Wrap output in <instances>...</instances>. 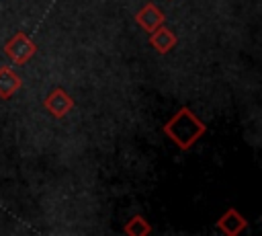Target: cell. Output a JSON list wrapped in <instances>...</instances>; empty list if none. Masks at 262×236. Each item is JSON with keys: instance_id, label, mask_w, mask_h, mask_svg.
<instances>
[{"instance_id": "cell-1", "label": "cell", "mask_w": 262, "mask_h": 236, "mask_svg": "<svg viewBox=\"0 0 262 236\" xmlns=\"http://www.w3.org/2000/svg\"><path fill=\"white\" fill-rule=\"evenodd\" d=\"M162 131L178 146L180 150H190L205 133H207V123L196 117L188 107H180L162 127Z\"/></svg>"}, {"instance_id": "cell-2", "label": "cell", "mask_w": 262, "mask_h": 236, "mask_svg": "<svg viewBox=\"0 0 262 236\" xmlns=\"http://www.w3.org/2000/svg\"><path fill=\"white\" fill-rule=\"evenodd\" d=\"M4 53H6V57H8L12 64L25 66V64L31 62L33 55L37 53V43H35L25 31H18V33H14V35L6 41Z\"/></svg>"}, {"instance_id": "cell-3", "label": "cell", "mask_w": 262, "mask_h": 236, "mask_svg": "<svg viewBox=\"0 0 262 236\" xmlns=\"http://www.w3.org/2000/svg\"><path fill=\"white\" fill-rule=\"evenodd\" d=\"M43 107H45V111L49 113V115H53L55 119H61V117H66L72 109H74V99L63 90V88H53L47 96H45V101H43Z\"/></svg>"}, {"instance_id": "cell-4", "label": "cell", "mask_w": 262, "mask_h": 236, "mask_svg": "<svg viewBox=\"0 0 262 236\" xmlns=\"http://www.w3.org/2000/svg\"><path fill=\"white\" fill-rule=\"evenodd\" d=\"M246 228H248V220L235 207L225 209L223 215L217 220V230L223 232L225 236H239Z\"/></svg>"}, {"instance_id": "cell-5", "label": "cell", "mask_w": 262, "mask_h": 236, "mask_svg": "<svg viewBox=\"0 0 262 236\" xmlns=\"http://www.w3.org/2000/svg\"><path fill=\"white\" fill-rule=\"evenodd\" d=\"M164 21H166V16H164V12L154 4V2H147V4H143L137 12H135V23L145 31V33H151V31H156L160 25H164Z\"/></svg>"}, {"instance_id": "cell-6", "label": "cell", "mask_w": 262, "mask_h": 236, "mask_svg": "<svg viewBox=\"0 0 262 236\" xmlns=\"http://www.w3.org/2000/svg\"><path fill=\"white\" fill-rule=\"evenodd\" d=\"M23 88L20 76L10 66H0V101L12 99Z\"/></svg>"}, {"instance_id": "cell-7", "label": "cell", "mask_w": 262, "mask_h": 236, "mask_svg": "<svg viewBox=\"0 0 262 236\" xmlns=\"http://www.w3.org/2000/svg\"><path fill=\"white\" fill-rule=\"evenodd\" d=\"M176 35L166 27V25H160L156 31H151L149 33V45L158 51V53H168V51H172L174 49V45H176Z\"/></svg>"}, {"instance_id": "cell-8", "label": "cell", "mask_w": 262, "mask_h": 236, "mask_svg": "<svg viewBox=\"0 0 262 236\" xmlns=\"http://www.w3.org/2000/svg\"><path fill=\"white\" fill-rule=\"evenodd\" d=\"M123 232L127 236H147V234H151V224L143 215L137 213L127 220V224L123 226Z\"/></svg>"}]
</instances>
